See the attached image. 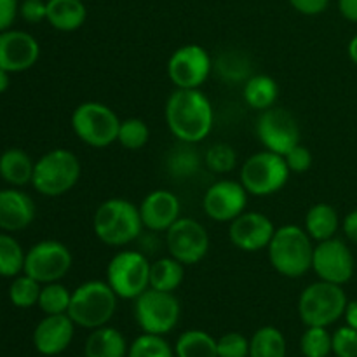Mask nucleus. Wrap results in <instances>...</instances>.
Segmentation results:
<instances>
[{"label":"nucleus","instance_id":"13","mask_svg":"<svg viewBox=\"0 0 357 357\" xmlns=\"http://www.w3.org/2000/svg\"><path fill=\"white\" fill-rule=\"evenodd\" d=\"M257 136L265 150L284 155L300 143V126L291 112L272 107L258 117Z\"/></svg>","mask_w":357,"mask_h":357},{"label":"nucleus","instance_id":"41","mask_svg":"<svg viewBox=\"0 0 357 357\" xmlns=\"http://www.w3.org/2000/svg\"><path fill=\"white\" fill-rule=\"evenodd\" d=\"M284 160L288 164L289 171L291 173H305L312 167V152L307 149L305 145L298 143L296 146H293L288 153H284Z\"/></svg>","mask_w":357,"mask_h":357},{"label":"nucleus","instance_id":"47","mask_svg":"<svg viewBox=\"0 0 357 357\" xmlns=\"http://www.w3.org/2000/svg\"><path fill=\"white\" fill-rule=\"evenodd\" d=\"M344 317H345V321H347V326L357 330V300L347 303V309H345Z\"/></svg>","mask_w":357,"mask_h":357},{"label":"nucleus","instance_id":"17","mask_svg":"<svg viewBox=\"0 0 357 357\" xmlns=\"http://www.w3.org/2000/svg\"><path fill=\"white\" fill-rule=\"evenodd\" d=\"M275 227L267 215L258 211H244L229 225V239L237 250L246 253L267 250L274 237Z\"/></svg>","mask_w":357,"mask_h":357},{"label":"nucleus","instance_id":"31","mask_svg":"<svg viewBox=\"0 0 357 357\" xmlns=\"http://www.w3.org/2000/svg\"><path fill=\"white\" fill-rule=\"evenodd\" d=\"M26 253L9 234H0V275L16 278L23 272Z\"/></svg>","mask_w":357,"mask_h":357},{"label":"nucleus","instance_id":"5","mask_svg":"<svg viewBox=\"0 0 357 357\" xmlns=\"http://www.w3.org/2000/svg\"><path fill=\"white\" fill-rule=\"evenodd\" d=\"M117 298L107 281H87L72 291L68 316L75 326L86 330L107 326L117 310Z\"/></svg>","mask_w":357,"mask_h":357},{"label":"nucleus","instance_id":"48","mask_svg":"<svg viewBox=\"0 0 357 357\" xmlns=\"http://www.w3.org/2000/svg\"><path fill=\"white\" fill-rule=\"evenodd\" d=\"M347 52H349V58H351V61L357 65V35L351 38V42H349V47H347Z\"/></svg>","mask_w":357,"mask_h":357},{"label":"nucleus","instance_id":"25","mask_svg":"<svg viewBox=\"0 0 357 357\" xmlns=\"http://www.w3.org/2000/svg\"><path fill=\"white\" fill-rule=\"evenodd\" d=\"M338 227H340V218H338L337 209L331 204L319 202L307 211L305 230L317 243L335 237Z\"/></svg>","mask_w":357,"mask_h":357},{"label":"nucleus","instance_id":"49","mask_svg":"<svg viewBox=\"0 0 357 357\" xmlns=\"http://www.w3.org/2000/svg\"><path fill=\"white\" fill-rule=\"evenodd\" d=\"M7 87H9V72L0 68V94L6 93Z\"/></svg>","mask_w":357,"mask_h":357},{"label":"nucleus","instance_id":"12","mask_svg":"<svg viewBox=\"0 0 357 357\" xmlns=\"http://www.w3.org/2000/svg\"><path fill=\"white\" fill-rule=\"evenodd\" d=\"M211 72V56L197 44L181 45L167 61V75L178 89H199Z\"/></svg>","mask_w":357,"mask_h":357},{"label":"nucleus","instance_id":"44","mask_svg":"<svg viewBox=\"0 0 357 357\" xmlns=\"http://www.w3.org/2000/svg\"><path fill=\"white\" fill-rule=\"evenodd\" d=\"M20 13L17 0H0V31L9 30Z\"/></svg>","mask_w":357,"mask_h":357},{"label":"nucleus","instance_id":"8","mask_svg":"<svg viewBox=\"0 0 357 357\" xmlns=\"http://www.w3.org/2000/svg\"><path fill=\"white\" fill-rule=\"evenodd\" d=\"M121 119L108 105L86 101L72 114V129L77 138L93 149H105L117 142Z\"/></svg>","mask_w":357,"mask_h":357},{"label":"nucleus","instance_id":"30","mask_svg":"<svg viewBox=\"0 0 357 357\" xmlns=\"http://www.w3.org/2000/svg\"><path fill=\"white\" fill-rule=\"evenodd\" d=\"M213 70H216L220 77L227 82H246L253 73H251V65L246 56L237 51L223 52L218 56L216 61H213Z\"/></svg>","mask_w":357,"mask_h":357},{"label":"nucleus","instance_id":"3","mask_svg":"<svg viewBox=\"0 0 357 357\" xmlns=\"http://www.w3.org/2000/svg\"><path fill=\"white\" fill-rule=\"evenodd\" d=\"M267 251L274 271L284 278L298 279L312 268V237L298 225H282L275 229Z\"/></svg>","mask_w":357,"mask_h":357},{"label":"nucleus","instance_id":"23","mask_svg":"<svg viewBox=\"0 0 357 357\" xmlns=\"http://www.w3.org/2000/svg\"><path fill=\"white\" fill-rule=\"evenodd\" d=\"M86 357H126L128 344L124 335L110 326H101L93 330L86 340Z\"/></svg>","mask_w":357,"mask_h":357},{"label":"nucleus","instance_id":"15","mask_svg":"<svg viewBox=\"0 0 357 357\" xmlns=\"http://www.w3.org/2000/svg\"><path fill=\"white\" fill-rule=\"evenodd\" d=\"M354 255L342 239L331 237L314 246L312 271L321 281L344 286L354 275Z\"/></svg>","mask_w":357,"mask_h":357},{"label":"nucleus","instance_id":"43","mask_svg":"<svg viewBox=\"0 0 357 357\" xmlns=\"http://www.w3.org/2000/svg\"><path fill=\"white\" fill-rule=\"evenodd\" d=\"M293 7L298 10L300 14L305 16H317V14L324 13L330 6V0H289Z\"/></svg>","mask_w":357,"mask_h":357},{"label":"nucleus","instance_id":"45","mask_svg":"<svg viewBox=\"0 0 357 357\" xmlns=\"http://www.w3.org/2000/svg\"><path fill=\"white\" fill-rule=\"evenodd\" d=\"M342 227H344V234L347 236V239L351 241V243L357 244V209H354V211H351L345 216Z\"/></svg>","mask_w":357,"mask_h":357},{"label":"nucleus","instance_id":"40","mask_svg":"<svg viewBox=\"0 0 357 357\" xmlns=\"http://www.w3.org/2000/svg\"><path fill=\"white\" fill-rule=\"evenodd\" d=\"M333 354L337 357H357V330L342 326L335 331Z\"/></svg>","mask_w":357,"mask_h":357},{"label":"nucleus","instance_id":"35","mask_svg":"<svg viewBox=\"0 0 357 357\" xmlns=\"http://www.w3.org/2000/svg\"><path fill=\"white\" fill-rule=\"evenodd\" d=\"M42 286L40 282L35 281L30 275H16L9 288V298L14 307L20 309H30V307L37 305L38 296H40Z\"/></svg>","mask_w":357,"mask_h":357},{"label":"nucleus","instance_id":"24","mask_svg":"<svg viewBox=\"0 0 357 357\" xmlns=\"http://www.w3.org/2000/svg\"><path fill=\"white\" fill-rule=\"evenodd\" d=\"M33 169L35 162L24 150L7 149L0 155V176L13 187H23V185L31 183Z\"/></svg>","mask_w":357,"mask_h":357},{"label":"nucleus","instance_id":"29","mask_svg":"<svg viewBox=\"0 0 357 357\" xmlns=\"http://www.w3.org/2000/svg\"><path fill=\"white\" fill-rule=\"evenodd\" d=\"M250 357H286V338L278 328L264 326L251 337Z\"/></svg>","mask_w":357,"mask_h":357},{"label":"nucleus","instance_id":"2","mask_svg":"<svg viewBox=\"0 0 357 357\" xmlns=\"http://www.w3.org/2000/svg\"><path fill=\"white\" fill-rule=\"evenodd\" d=\"M93 230L107 246L122 248L135 243L143 230L139 206L121 197L101 202L94 213Z\"/></svg>","mask_w":357,"mask_h":357},{"label":"nucleus","instance_id":"39","mask_svg":"<svg viewBox=\"0 0 357 357\" xmlns=\"http://www.w3.org/2000/svg\"><path fill=\"white\" fill-rule=\"evenodd\" d=\"M218 342V357H250V340L244 335L227 333Z\"/></svg>","mask_w":357,"mask_h":357},{"label":"nucleus","instance_id":"1","mask_svg":"<svg viewBox=\"0 0 357 357\" xmlns=\"http://www.w3.org/2000/svg\"><path fill=\"white\" fill-rule=\"evenodd\" d=\"M166 122L171 135L181 143L204 142L215 126V112L201 89H174L166 101Z\"/></svg>","mask_w":357,"mask_h":357},{"label":"nucleus","instance_id":"33","mask_svg":"<svg viewBox=\"0 0 357 357\" xmlns=\"http://www.w3.org/2000/svg\"><path fill=\"white\" fill-rule=\"evenodd\" d=\"M70 300H72V293L68 288L58 282H49V284L42 286L40 296H38V303L42 312L45 316H54V314H66L70 307Z\"/></svg>","mask_w":357,"mask_h":357},{"label":"nucleus","instance_id":"20","mask_svg":"<svg viewBox=\"0 0 357 357\" xmlns=\"http://www.w3.org/2000/svg\"><path fill=\"white\" fill-rule=\"evenodd\" d=\"M75 333V323L68 314L45 316L33 331V345L42 356H58L68 349Z\"/></svg>","mask_w":357,"mask_h":357},{"label":"nucleus","instance_id":"16","mask_svg":"<svg viewBox=\"0 0 357 357\" xmlns=\"http://www.w3.org/2000/svg\"><path fill=\"white\" fill-rule=\"evenodd\" d=\"M248 197L250 194L241 181L220 180L202 197V209L213 222L230 223L246 211Z\"/></svg>","mask_w":357,"mask_h":357},{"label":"nucleus","instance_id":"42","mask_svg":"<svg viewBox=\"0 0 357 357\" xmlns=\"http://www.w3.org/2000/svg\"><path fill=\"white\" fill-rule=\"evenodd\" d=\"M20 14L26 23L37 24L47 20V0H24L20 6Z\"/></svg>","mask_w":357,"mask_h":357},{"label":"nucleus","instance_id":"37","mask_svg":"<svg viewBox=\"0 0 357 357\" xmlns=\"http://www.w3.org/2000/svg\"><path fill=\"white\" fill-rule=\"evenodd\" d=\"M128 357H174V352L160 335L143 333L131 344Z\"/></svg>","mask_w":357,"mask_h":357},{"label":"nucleus","instance_id":"32","mask_svg":"<svg viewBox=\"0 0 357 357\" xmlns=\"http://www.w3.org/2000/svg\"><path fill=\"white\" fill-rule=\"evenodd\" d=\"M201 166V157L195 152L194 145L190 143H181L174 146L173 152L167 157V169L174 178H188L197 173Z\"/></svg>","mask_w":357,"mask_h":357},{"label":"nucleus","instance_id":"11","mask_svg":"<svg viewBox=\"0 0 357 357\" xmlns=\"http://www.w3.org/2000/svg\"><path fill=\"white\" fill-rule=\"evenodd\" d=\"M73 264L68 246L59 241H40L28 250L23 274L30 275L40 284L58 282L70 272Z\"/></svg>","mask_w":357,"mask_h":357},{"label":"nucleus","instance_id":"6","mask_svg":"<svg viewBox=\"0 0 357 357\" xmlns=\"http://www.w3.org/2000/svg\"><path fill=\"white\" fill-rule=\"evenodd\" d=\"M347 303V295L340 284L319 279L300 295L298 316L305 326L328 328L344 317Z\"/></svg>","mask_w":357,"mask_h":357},{"label":"nucleus","instance_id":"7","mask_svg":"<svg viewBox=\"0 0 357 357\" xmlns=\"http://www.w3.org/2000/svg\"><path fill=\"white\" fill-rule=\"evenodd\" d=\"M288 164L284 157L271 150H261L255 153L241 167V183L248 194L255 197H268L286 187L289 180Z\"/></svg>","mask_w":357,"mask_h":357},{"label":"nucleus","instance_id":"10","mask_svg":"<svg viewBox=\"0 0 357 357\" xmlns=\"http://www.w3.org/2000/svg\"><path fill=\"white\" fill-rule=\"evenodd\" d=\"M180 300L174 293L149 288L135 300V317L143 333L160 337L171 333L180 321Z\"/></svg>","mask_w":357,"mask_h":357},{"label":"nucleus","instance_id":"19","mask_svg":"<svg viewBox=\"0 0 357 357\" xmlns=\"http://www.w3.org/2000/svg\"><path fill=\"white\" fill-rule=\"evenodd\" d=\"M143 227L152 232H167L181 218L180 199L169 190H153L139 204Z\"/></svg>","mask_w":357,"mask_h":357},{"label":"nucleus","instance_id":"38","mask_svg":"<svg viewBox=\"0 0 357 357\" xmlns=\"http://www.w3.org/2000/svg\"><path fill=\"white\" fill-rule=\"evenodd\" d=\"M237 164V153L227 143H216V145L209 146L206 152V166L213 171V173L225 174L236 167Z\"/></svg>","mask_w":357,"mask_h":357},{"label":"nucleus","instance_id":"21","mask_svg":"<svg viewBox=\"0 0 357 357\" xmlns=\"http://www.w3.org/2000/svg\"><path fill=\"white\" fill-rule=\"evenodd\" d=\"M33 199L17 188L0 190V229L6 232H20L35 220Z\"/></svg>","mask_w":357,"mask_h":357},{"label":"nucleus","instance_id":"27","mask_svg":"<svg viewBox=\"0 0 357 357\" xmlns=\"http://www.w3.org/2000/svg\"><path fill=\"white\" fill-rule=\"evenodd\" d=\"M185 278V265L176 258L164 257L150 265V288L174 293Z\"/></svg>","mask_w":357,"mask_h":357},{"label":"nucleus","instance_id":"9","mask_svg":"<svg viewBox=\"0 0 357 357\" xmlns=\"http://www.w3.org/2000/svg\"><path fill=\"white\" fill-rule=\"evenodd\" d=\"M150 265L142 251H121L108 264L107 282L119 298L136 300L150 288Z\"/></svg>","mask_w":357,"mask_h":357},{"label":"nucleus","instance_id":"28","mask_svg":"<svg viewBox=\"0 0 357 357\" xmlns=\"http://www.w3.org/2000/svg\"><path fill=\"white\" fill-rule=\"evenodd\" d=\"M174 354L176 357H218V342L202 330H188L178 338Z\"/></svg>","mask_w":357,"mask_h":357},{"label":"nucleus","instance_id":"4","mask_svg":"<svg viewBox=\"0 0 357 357\" xmlns=\"http://www.w3.org/2000/svg\"><path fill=\"white\" fill-rule=\"evenodd\" d=\"M80 174L79 157L66 149H54L35 162L31 185L45 197H61L79 183Z\"/></svg>","mask_w":357,"mask_h":357},{"label":"nucleus","instance_id":"34","mask_svg":"<svg viewBox=\"0 0 357 357\" xmlns=\"http://www.w3.org/2000/svg\"><path fill=\"white\" fill-rule=\"evenodd\" d=\"M300 349L305 357H328L333 352V335H330L328 328L307 326L300 340Z\"/></svg>","mask_w":357,"mask_h":357},{"label":"nucleus","instance_id":"26","mask_svg":"<svg viewBox=\"0 0 357 357\" xmlns=\"http://www.w3.org/2000/svg\"><path fill=\"white\" fill-rule=\"evenodd\" d=\"M243 96L248 107L264 112L274 107L275 101H278L279 86L271 75H261V73L260 75H251L244 82Z\"/></svg>","mask_w":357,"mask_h":357},{"label":"nucleus","instance_id":"36","mask_svg":"<svg viewBox=\"0 0 357 357\" xmlns=\"http://www.w3.org/2000/svg\"><path fill=\"white\" fill-rule=\"evenodd\" d=\"M150 139V128L143 119H126L121 122L119 128L117 142L128 150H139L149 143Z\"/></svg>","mask_w":357,"mask_h":357},{"label":"nucleus","instance_id":"14","mask_svg":"<svg viewBox=\"0 0 357 357\" xmlns=\"http://www.w3.org/2000/svg\"><path fill=\"white\" fill-rule=\"evenodd\" d=\"M166 246L173 258L183 265L204 260L209 251L208 230L194 218H180L166 232Z\"/></svg>","mask_w":357,"mask_h":357},{"label":"nucleus","instance_id":"22","mask_svg":"<svg viewBox=\"0 0 357 357\" xmlns=\"http://www.w3.org/2000/svg\"><path fill=\"white\" fill-rule=\"evenodd\" d=\"M87 9L82 0H47V23L54 30L75 31L86 23Z\"/></svg>","mask_w":357,"mask_h":357},{"label":"nucleus","instance_id":"18","mask_svg":"<svg viewBox=\"0 0 357 357\" xmlns=\"http://www.w3.org/2000/svg\"><path fill=\"white\" fill-rule=\"evenodd\" d=\"M40 58V45L23 30L0 31V68L9 73L30 70Z\"/></svg>","mask_w":357,"mask_h":357},{"label":"nucleus","instance_id":"46","mask_svg":"<svg viewBox=\"0 0 357 357\" xmlns=\"http://www.w3.org/2000/svg\"><path fill=\"white\" fill-rule=\"evenodd\" d=\"M338 9L345 20L357 23V0H338Z\"/></svg>","mask_w":357,"mask_h":357}]
</instances>
